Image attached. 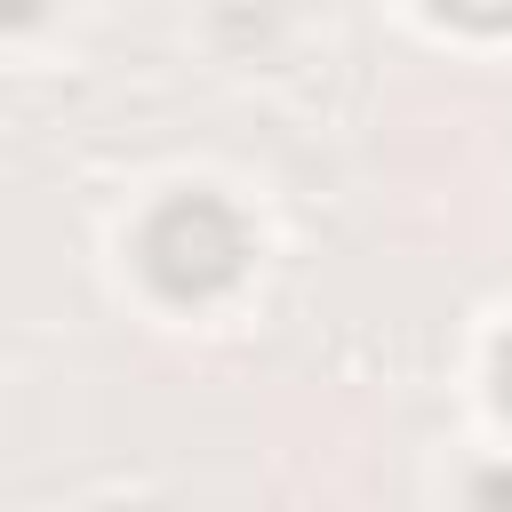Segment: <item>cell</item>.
Returning <instances> with one entry per match:
<instances>
[{
  "label": "cell",
  "mask_w": 512,
  "mask_h": 512,
  "mask_svg": "<svg viewBox=\"0 0 512 512\" xmlns=\"http://www.w3.org/2000/svg\"><path fill=\"white\" fill-rule=\"evenodd\" d=\"M144 264H152V280H160V288L200 296V288L232 280V264H240V232H232V216H224V208L184 200V208H168V216L152 224Z\"/></svg>",
  "instance_id": "1"
},
{
  "label": "cell",
  "mask_w": 512,
  "mask_h": 512,
  "mask_svg": "<svg viewBox=\"0 0 512 512\" xmlns=\"http://www.w3.org/2000/svg\"><path fill=\"white\" fill-rule=\"evenodd\" d=\"M432 8H448V16H464V24H504V16H512V0H432Z\"/></svg>",
  "instance_id": "2"
},
{
  "label": "cell",
  "mask_w": 512,
  "mask_h": 512,
  "mask_svg": "<svg viewBox=\"0 0 512 512\" xmlns=\"http://www.w3.org/2000/svg\"><path fill=\"white\" fill-rule=\"evenodd\" d=\"M504 408H512V352H504Z\"/></svg>",
  "instance_id": "3"
}]
</instances>
